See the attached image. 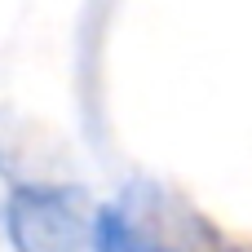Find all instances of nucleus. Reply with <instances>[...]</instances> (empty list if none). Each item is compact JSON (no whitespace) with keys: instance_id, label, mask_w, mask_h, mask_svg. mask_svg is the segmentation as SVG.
<instances>
[{"instance_id":"f257e3e1","label":"nucleus","mask_w":252,"mask_h":252,"mask_svg":"<svg viewBox=\"0 0 252 252\" xmlns=\"http://www.w3.org/2000/svg\"><path fill=\"white\" fill-rule=\"evenodd\" d=\"M4 226L18 252H93L89 199L66 186H18Z\"/></svg>"},{"instance_id":"f03ea898","label":"nucleus","mask_w":252,"mask_h":252,"mask_svg":"<svg viewBox=\"0 0 252 252\" xmlns=\"http://www.w3.org/2000/svg\"><path fill=\"white\" fill-rule=\"evenodd\" d=\"M93 252H155L151 239L142 235V226L120 213V208H102L93 217Z\"/></svg>"}]
</instances>
